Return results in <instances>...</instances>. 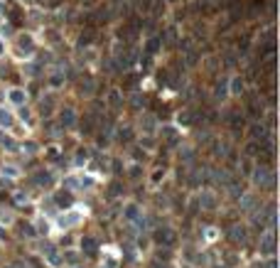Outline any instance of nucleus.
Instances as JSON below:
<instances>
[{
	"label": "nucleus",
	"instance_id": "nucleus-27",
	"mask_svg": "<svg viewBox=\"0 0 280 268\" xmlns=\"http://www.w3.org/2000/svg\"><path fill=\"white\" fill-rule=\"evenodd\" d=\"M231 94H233V96L244 94V79H241V76H236V79H233V84H231Z\"/></svg>",
	"mask_w": 280,
	"mask_h": 268
},
{
	"label": "nucleus",
	"instance_id": "nucleus-26",
	"mask_svg": "<svg viewBox=\"0 0 280 268\" xmlns=\"http://www.w3.org/2000/svg\"><path fill=\"white\" fill-rule=\"evenodd\" d=\"M131 155H133L135 163H145V160H148V152H145L143 148H131Z\"/></svg>",
	"mask_w": 280,
	"mask_h": 268
},
{
	"label": "nucleus",
	"instance_id": "nucleus-47",
	"mask_svg": "<svg viewBox=\"0 0 280 268\" xmlns=\"http://www.w3.org/2000/svg\"><path fill=\"white\" fill-rule=\"evenodd\" d=\"M15 202H27V195H15Z\"/></svg>",
	"mask_w": 280,
	"mask_h": 268
},
{
	"label": "nucleus",
	"instance_id": "nucleus-33",
	"mask_svg": "<svg viewBox=\"0 0 280 268\" xmlns=\"http://www.w3.org/2000/svg\"><path fill=\"white\" fill-rule=\"evenodd\" d=\"M0 126H5V128L13 126V116H10L8 111H3V108H0Z\"/></svg>",
	"mask_w": 280,
	"mask_h": 268
},
{
	"label": "nucleus",
	"instance_id": "nucleus-18",
	"mask_svg": "<svg viewBox=\"0 0 280 268\" xmlns=\"http://www.w3.org/2000/svg\"><path fill=\"white\" fill-rule=\"evenodd\" d=\"M265 133H268V131H265V126H263L261 121H253V123H251V128H248L251 140H265V138H268Z\"/></svg>",
	"mask_w": 280,
	"mask_h": 268
},
{
	"label": "nucleus",
	"instance_id": "nucleus-9",
	"mask_svg": "<svg viewBox=\"0 0 280 268\" xmlns=\"http://www.w3.org/2000/svg\"><path fill=\"white\" fill-rule=\"evenodd\" d=\"M197 204L202 207V209H209V212H214V209L219 207V202H216V195H214V192H209V189H204V192L199 195Z\"/></svg>",
	"mask_w": 280,
	"mask_h": 268
},
{
	"label": "nucleus",
	"instance_id": "nucleus-49",
	"mask_svg": "<svg viewBox=\"0 0 280 268\" xmlns=\"http://www.w3.org/2000/svg\"><path fill=\"white\" fill-rule=\"evenodd\" d=\"M0 54H3V45H0Z\"/></svg>",
	"mask_w": 280,
	"mask_h": 268
},
{
	"label": "nucleus",
	"instance_id": "nucleus-13",
	"mask_svg": "<svg viewBox=\"0 0 280 268\" xmlns=\"http://www.w3.org/2000/svg\"><path fill=\"white\" fill-rule=\"evenodd\" d=\"M59 118H62L59 123H62L64 128H71V126L76 123V111H74L71 106H64V108H62V113H59Z\"/></svg>",
	"mask_w": 280,
	"mask_h": 268
},
{
	"label": "nucleus",
	"instance_id": "nucleus-44",
	"mask_svg": "<svg viewBox=\"0 0 280 268\" xmlns=\"http://www.w3.org/2000/svg\"><path fill=\"white\" fill-rule=\"evenodd\" d=\"M22 150H27V152H34V150H37V145H34V143H25V145H22Z\"/></svg>",
	"mask_w": 280,
	"mask_h": 268
},
{
	"label": "nucleus",
	"instance_id": "nucleus-36",
	"mask_svg": "<svg viewBox=\"0 0 280 268\" xmlns=\"http://www.w3.org/2000/svg\"><path fill=\"white\" fill-rule=\"evenodd\" d=\"M157 118H160V121H167V118H170V108H167V106H160V108H157Z\"/></svg>",
	"mask_w": 280,
	"mask_h": 268
},
{
	"label": "nucleus",
	"instance_id": "nucleus-39",
	"mask_svg": "<svg viewBox=\"0 0 280 268\" xmlns=\"http://www.w3.org/2000/svg\"><path fill=\"white\" fill-rule=\"evenodd\" d=\"M204 234H207V241H216V236H219V232H216V229H212V226L207 229Z\"/></svg>",
	"mask_w": 280,
	"mask_h": 268
},
{
	"label": "nucleus",
	"instance_id": "nucleus-37",
	"mask_svg": "<svg viewBox=\"0 0 280 268\" xmlns=\"http://www.w3.org/2000/svg\"><path fill=\"white\" fill-rule=\"evenodd\" d=\"M3 175H8V177H17V175H20V170H17V168H13V165H5V168H3Z\"/></svg>",
	"mask_w": 280,
	"mask_h": 268
},
{
	"label": "nucleus",
	"instance_id": "nucleus-31",
	"mask_svg": "<svg viewBox=\"0 0 280 268\" xmlns=\"http://www.w3.org/2000/svg\"><path fill=\"white\" fill-rule=\"evenodd\" d=\"M111 168H113V175H115V177H121V175L126 172V168L121 165V158H113V163H111Z\"/></svg>",
	"mask_w": 280,
	"mask_h": 268
},
{
	"label": "nucleus",
	"instance_id": "nucleus-42",
	"mask_svg": "<svg viewBox=\"0 0 280 268\" xmlns=\"http://www.w3.org/2000/svg\"><path fill=\"white\" fill-rule=\"evenodd\" d=\"M62 3V0H42V5H47V8H57Z\"/></svg>",
	"mask_w": 280,
	"mask_h": 268
},
{
	"label": "nucleus",
	"instance_id": "nucleus-46",
	"mask_svg": "<svg viewBox=\"0 0 280 268\" xmlns=\"http://www.w3.org/2000/svg\"><path fill=\"white\" fill-rule=\"evenodd\" d=\"M251 170H253V168H251V163H244V175H246V177L251 175Z\"/></svg>",
	"mask_w": 280,
	"mask_h": 268
},
{
	"label": "nucleus",
	"instance_id": "nucleus-41",
	"mask_svg": "<svg viewBox=\"0 0 280 268\" xmlns=\"http://www.w3.org/2000/svg\"><path fill=\"white\" fill-rule=\"evenodd\" d=\"M140 145H145V148H152L155 143H152V138H150V135H145V138H140Z\"/></svg>",
	"mask_w": 280,
	"mask_h": 268
},
{
	"label": "nucleus",
	"instance_id": "nucleus-24",
	"mask_svg": "<svg viewBox=\"0 0 280 268\" xmlns=\"http://www.w3.org/2000/svg\"><path fill=\"white\" fill-rule=\"evenodd\" d=\"M128 177H131L133 182H138V180L143 177V163H135L133 168H128Z\"/></svg>",
	"mask_w": 280,
	"mask_h": 268
},
{
	"label": "nucleus",
	"instance_id": "nucleus-5",
	"mask_svg": "<svg viewBox=\"0 0 280 268\" xmlns=\"http://www.w3.org/2000/svg\"><path fill=\"white\" fill-rule=\"evenodd\" d=\"M32 184L39 187V189H49V187L54 184V175H52L49 170H39V172L32 175Z\"/></svg>",
	"mask_w": 280,
	"mask_h": 268
},
{
	"label": "nucleus",
	"instance_id": "nucleus-4",
	"mask_svg": "<svg viewBox=\"0 0 280 268\" xmlns=\"http://www.w3.org/2000/svg\"><path fill=\"white\" fill-rule=\"evenodd\" d=\"M233 244H238V246H244L246 241H248V229L246 226H241V224H231V229H229V234H226Z\"/></svg>",
	"mask_w": 280,
	"mask_h": 268
},
{
	"label": "nucleus",
	"instance_id": "nucleus-11",
	"mask_svg": "<svg viewBox=\"0 0 280 268\" xmlns=\"http://www.w3.org/2000/svg\"><path fill=\"white\" fill-rule=\"evenodd\" d=\"M5 15H8V20H10L15 27H22V25H25V13H22V8L8 5V8H5Z\"/></svg>",
	"mask_w": 280,
	"mask_h": 268
},
{
	"label": "nucleus",
	"instance_id": "nucleus-22",
	"mask_svg": "<svg viewBox=\"0 0 280 268\" xmlns=\"http://www.w3.org/2000/svg\"><path fill=\"white\" fill-rule=\"evenodd\" d=\"M133 140V126H126L118 131V143H131Z\"/></svg>",
	"mask_w": 280,
	"mask_h": 268
},
{
	"label": "nucleus",
	"instance_id": "nucleus-48",
	"mask_svg": "<svg viewBox=\"0 0 280 268\" xmlns=\"http://www.w3.org/2000/svg\"><path fill=\"white\" fill-rule=\"evenodd\" d=\"M0 241H8V232H3V229H0Z\"/></svg>",
	"mask_w": 280,
	"mask_h": 268
},
{
	"label": "nucleus",
	"instance_id": "nucleus-28",
	"mask_svg": "<svg viewBox=\"0 0 280 268\" xmlns=\"http://www.w3.org/2000/svg\"><path fill=\"white\" fill-rule=\"evenodd\" d=\"M121 192H123V184H121V180H115L111 184V189H108V200H113L115 195H121Z\"/></svg>",
	"mask_w": 280,
	"mask_h": 268
},
{
	"label": "nucleus",
	"instance_id": "nucleus-25",
	"mask_svg": "<svg viewBox=\"0 0 280 268\" xmlns=\"http://www.w3.org/2000/svg\"><path fill=\"white\" fill-rule=\"evenodd\" d=\"M86 160H89V150H86V148H79L76 155H74V163H76V165H84Z\"/></svg>",
	"mask_w": 280,
	"mask_h": 268
},
{
	"label": "nucleus",
	"instance_id": "nucleus-17",
	"mask_svg": "<svg viewBox=\"0 0 280 268\" xmlns=\"http://www.w3.org/2000/svg\"><path fill=\"white\" fill-rule=\"evenodd\" d=\"M17 52L20 54H32L34 52V45H32V37L30 34H20L17 37Z\"/></svg>",
	"mask_w": 280,
	"mask_h": 268
},
{
	"label": "nucleus",
	"instance_id": "nucleus-1",
	"mask_svg": "<svg viewBox=\"0 0 280 268\" xmlns=\"http://www.w3.org/2000/svg\"><path fill=\"white\" fill-rule=\"evenodd\" d=\"M152 241L157 244V246H175V241H177V232H175V229L172 226H157L155 229V234H152Z\"/></svg>",
	"mask_w": 280,
	"mask_h": 268
},
{
	"label": "nucleus",
	"instance_id": "nucleus-35",
	"mask_svg": "<svg viewBox=\"0 0 280 268\" xmlns=\"http://www.w3.org/2000/svg\"><path fill=\"white\" fill-rule=\"evenodd\" d=\"M62 258H64V261H66L69 266H76V263H79V256H76V251H66V253H64Z\"/></svg>",
	"mask_w": 280,
	"mask_h": 268
},
{
	"label": "nucleus",
	"instance_id": "nucleus-34",
	"mask_svg": "<svg viewBox=\"0 0 280 268\" xmlns=\"http://www.w3.org/2000/svg\"><path fill=\"white\" fill-rule=\"evenodd\" d=\"M10 99H13V103H25V91H20V89H13L10 91Z\"/></svg>",
	"mask_w": 280,
	"mask_h": 268
},
{
	"label": "nucleus",
	"instance_id": "nucleus-30",
	"mask_svg": "<svg viewBox=\"0 0 280 268\" xmlns=\"http://www.w3.org/2000/svg\"><path fill=\"white\" fill-rule=\"evenodd\" d=\"M258 148H261V140H251V143H246V155H258Z\"/></svg>",
	"mask_w": 280,
	"mask_h": 268
},
{
	"label": "nucleus",
	"instance_id": "nucleus-8",
	"mask_svg": "<svg viewBox=\"0 0 280 268\" xmlns=\"http://www.w3.org/2000/svg\"><path fill=\"white\" fill-rule=\"evenodd\" d=\"M82 123H79V131H82V135H94V131H96V116L89 111L86 116H82L79 118Z\"/></svg>",
	"mask_w": 280,
	"mask_h": 268
},
{
	"label": "nucleus",
	"instance_id": "nucleus-21",
	"mask_svg": "<svg viewBox=\"0 0 280 268\" xmlns=\"http://www.w3.org/2000/svg\"><path fill=\"white\" fill-rule=\"evenodd\" d=\"M226 96V79H216V86H214V101H221Z\"/></svg>",
	"mask_w": 280,
	"mask_h": 268
},
{
	"label": "nucleus",
	"instance_id": "nucleus-23",
	"mask_svg": "<svg viewBox=\"0 0 280 268\" xmlns=\"http://www.w3.org/2000/svg\"><path fill=\"white\" fill-rule=\"evenodd\" d=\"M0 143H3V148H8L10 152H17V150H20V145H17L15 138H10V135H0Z\"/></svg>",
	"mask_w": 280,
	"mask_h": 268
},
{
	"label": "nucleus",
	"instance_id": "nucleus-40",
	"mask_svg": "<svg viewBox=\"0 0 280 268\" xmlns=\"http://www.w3.org/2000/svg\"><path fill=\"white\" fill-rule=\"evenodd\" d=\"M47 158L49 160H59V150L57 148H47Z\"/></svg>",
	"mask_w": 280,
	"mask_h": 268
},
{
	"label": "nucleus",
	"instance_id": "nucleus-20",
	"mask_svg": "<svg viewBox=\"0 0 280 268\" xmlns=\"http://www.w3.org/2000/svg\"><path fill=\"white\" fill-rule=\"evenodd\" d=\"M108 103H111V108H123V96H121V91H111L108 94Z\"/></svg>",
	"mask_w": 280,
	"mask_h": 268
},
{
	"label": "nucleus",
	"instance_id": "nucleus-32",
	"mask_svg": "<svg viewBox=\"0 0 280 268\" xmlns=\"http://www.w3.org/2000/svg\"><path fill=\"white\" fill-rule=\"evenodd\" d=\"M52 101H54L52 96L42 99V116H49V113H52V108H54V103H52Z\"/></svg>",
	"mask_w": 280,
	"mask_h": 268
},
{
	"label": "nucleus",
	"instance_id": "nucleus-38",
	"mask_svg": "<svg viewBox=\"0 0 280 268\" xmlns=\"http://www.w3.org/2000/svg\"><path fill=\"white\" fill-rule=\"evenodd\" d=\"M111 128H113V121H108V123H106V131H111ZM106 138H108V135H106V133H101V135H99V145H106V143H108Z\"/></svg>",
	"mask_w": 280,
	"mask_h": 268
},
{
	"label": "nucleus",
	"instance_id": "nucleus-16",
	"mask_svg": "<svg viewBox=\"0 0 280 268\" xmlns=\"http://www.w3.org/2000/svg\"><path fill=\"white\" fill-rule=\"evenodd\" d=\"M45 258H47V263L49 266H54V268H59L62 266V256H59V251H57V246H52V244H45Z\"/></svg>",
	"mask_w": 280,
	"mask_h": 268
},
{
	"label": "nucleus",
	"instance_id": "nucleus-19",
	"mask_svg": "<svg viewBox=\"0 0 280 268\" xmlns=\"http://www.w3.org/2000/svg\"><path fill=\"white\" fill-rule=\"evenodd\" d=\"M17 229H20V236H27V239H37V229H34L30 221H20V224H17Z\"/></svg>",
	"mask_w": 280,
	"mask_h": 268
},
{
	"label": "nucleus",
	"instance_id": "nucleus-43",
	"mask_svg": "<svg viewBox=\"0 0 280 268\" xmlns=\"http://www.w3.org/2000/svg\"><path fill=\"white\" fill-rule=\"evenodd\" d=\"M160 177H165V170H155V175H152V182H160Z\"/></svg>",
	"mask_w": 280,
	"mask_h": 268
},
{
	"label": "nucleus",
	"instance_id": "nucleus-14",
	"mask_svg": "<svg viewBox=\"0 0 280 268\" xmlns=\"http://www.w3.org/2000/svg\"><path fill=\"white\" fill-rule=\"evenodd\" d=\"M138 217H140V204L138 202L123 204V221H135Z\"/></svg>",
	"mask_w": 280,
	"mask_h": 268
},
{
	"label": "nucleus",
	"instance_id": "nucleus-29",
	"mask_svg": "<svg viewBox=\"0 0 280 268\" xmlns=\"http://www.w3.org/2000/svg\"><path fill=\"white\" fill-rule=\"evenodd\" d=\"M138 86V74H128L123 79V89H135Z\"/></svg>",
	"mask_w": 280,
	"mask_h": 268
},
{
	"label": "nucleus",
	"instance_id": "nucleus-12",
	"mask_svg": "<svg viewBox=\"0 0 280 268\" xmlns=\"http://www.w3.org/2000/svg\"><path fill=\"white\" fill-rule=\"evenodd\" d=\"M79 249H82V253H86V256H96V251H99V241L94 239V236H82V241H79Z\"/></svg>",
	"mask_w": 280,
	"mask_h": 268
},
{
	"label": "nucleus",
	"instance_id": "nucleus-45",
	"mask_svg": "<svg viewBox=\"0 0 280 268\" xmlns=\"http://www.w3.org/2000/svg\"><path fill=\"white\" fill-rule=\"evenodd\" d=\"M268 128H275V113L270 111V116H268Z\"/></svg>",
	"mask_w": 280,
	"mask_h": 268
},
{
	"label": "nucleus",
	"instance_id": "nucleus-6",
	"mask_svg": "<svg viewBox=\"0 0 280 268\" xmlns=\"http://www.w3.org/2000/svg\"><path fill=\"white\" fill-rule=\"evenodd\" d=\"M246 113L253 121H258L263 116V103H258V94H248V99H246Z\"/></svg>",
	"mask_w": 280,
	"mask_h": 268
},
{
	"label": "nucleus",
	"instance_id": "nucleus-2",
	"mask_svg": "<svg viewBox=\"0 0 280 268\" xmlns=\"http://www.w3.org/2000/svg\"><path fill=\"white\" fill-rule=\"evenodd\" d=\"M265 8H268L265 0H244V15L248 20H258L265 13Z\"/></svg>",
	"mask_w": 280,
	"mask_h": 268
},
{
	"label": "nucleus",
	"instance_id": "nucleus-10",
	"mask_svg": "<svg viewBox=\"0 0 280 268\" xmlns=\"http://www.w3.org/2000/svg\"><path fill=\"white\" fill-rule=\"evenodd\" d=\"M163 42H165V32H160L157 37H150V40L145 42V54H148V57H155V54L160 52V47H163Z\"/></svg>",
	"mask_w": 280,
	"mask_h": 268
},
{
	"label": "nucleus",
	"instance_id": "nucleus-3",
	"mask_svg": "<svg viewBox=\"0 0 280 268\" xmlns=\"http://www.w3.org/2000/svg\"><path fill=\"white\" fill-rule=\"evenodd\" d=\"M54 207H59V209H71L74 207V192L66 187H62V189H57L54 192Z\"/></svg>",
	"mask_w": 280,
	"mask_h": 268
},
{
	"label": "nucleus",
	"instance_id": "nucleus-15",
	"mask_svg": "<svg viewBox=\"0 0 280 268\" xmlns=\"http://www.w3.org/2000/svg\"><path fill=\"white\" fill-rule=\"evenodd\" d=\"M258 251H261V256H275V234H268V236L261 241Z\"/></svg>",
	"mask_w": 280,
	"mask_h": 268
},
{
	"label": "nucleus",
	"instance_id": "nucleus-7",
	"mask_svg": "<svg viewBox=\"0 0 280 268\" xmlns=\"http://www.w3.org/2000/svg\"><path fill=\"white\" fill-rule=\"evenodd\" d=\"M96 37H99V27H96V25H86V27L82 30V34H79V47H89V45H94Z\"/></svg>",
	"mask_w": 280,
	"mask_h": 268
}]
</instances>
